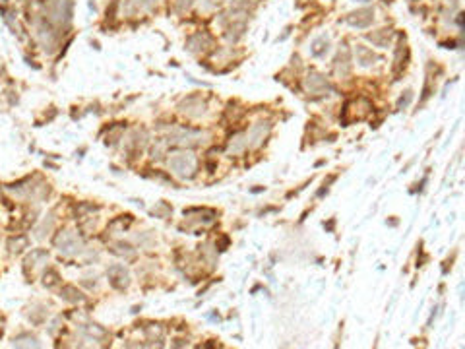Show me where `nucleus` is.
Here are the masks:
<instances>
[{
  "mask_svg": "<svg viewBox=\"0 0 465 349\" xmlns=\"http://www.w3.org/2000/svg\"><path fill=\"white\" fill-rule=\"evenodd\" d=\"M2 334H4V332H2V328H0V339H2Z\"/></svg>",
  "mask_w": 465,
  "mask_h": 349,
  "instance_id": "obj_15",
  "label": "nucleus"
},
{
  "mask_svg": "<svg viewBox=\"0 0 465 349\" xmlns=\"http://www.w3.org/2000/svg\"><path fill=\"white\" fill-rule=\"evenodd\" d=\"M12 345L14 347H39V341L31 334H20L12 339Z\"/></svg>",
  "mask_w": 465,
  "mask_h": 349,
  "instance_id": "obj_7",
  "label": "nucleus"
},
{
  "mask_svg": "<svg viewBox=\"0 0 465 349\" xmlns=\"http://www.w3.org/2000/svg\"><path fill=\"white\" fill-rule=\"evenodd\" d=\"M178 107H180L182 113H186L188 117H198V115H202L205 111V103L200 97H188V99H184Z\"/></svg>",
  "mask_w": 465,
  "mask_h": 349,
  "instance_id": "obj_5",
  "label": "nucleus"
},
{
  "mask_svg": "<svg viewBox=\"0 0 465 349\" xmlns=\"http://www.w3.org/2000/svg\"><path fill=\"white\" fill-rule=\"evenodd\" d=\"M70 10H72V2H70V0H51V2H49V14H51V20L56 22V24L68 22Z\"/></svg>",
  "mask_w": 465,
  "mask_h": 349,
  "instance_id": "obj_3",
  "label": "nucleus"
},
{
  "mask_svg": "<svg viewBox=\"0 0 465 349\" xmlns=\"http://www.w3.org/2000/svg\"><path fill=\"white\" fill-rule=\"evenodd\" d=\"M268 130H270V124H268V122H260L258 126H254V130L250 132V140H252V144L256 146L258 142H262V140H264V136L268 134Z\"/></svg>",
  "mask_w": 465,
  "mask_h": 349,
  "instance_id": "obj_9",
  "label": "nucleus"
},
{
  "mask_svg": "<svg viewBox=\"0 0 465 349\" xmlns=\"http://www.w3.org/2000/svg\"><path fill=\"white\" fill-rule=\"evenodd\" d=\"M83 332L89 337H93V339H103V337L107 336V332L99 324H87V326H83Z\"/></svg>",
  "mask_w": 465,
  "mask_h": 349,
  "instance_id": "obj_11",
  "label": "nucleus"
},
{
  "mask_svg": "<svg viewBox=\"0 0 465 349\" xmlns=\"http://www.w3.org/2000/svg\"><path fill=\"white\" fill-rule=\"evenodd\" d=\"M55 246L66 256L78 254L82 250V239L74 231H60L55 237Z\"/></svg>",
  "mask_w": 465,
  "mask_h": 349,
  "instance_id": "obj_2",
  "label": "nucleus"
},
{
  "mask_svg": "<svg viewBox=\"0 0 465 349\" xmlns=\"http://www.w3.org/2000/svg\"><path fill=\"white\" fill-rule=\"evenodd\" d=\"M47 258H49L47 250H39V248H37V250H33V252L26 258V268H29V266L35 268V266H39V260H47Z\"/></svg>",
  "mask_w": 465,
  "mask_h": 349,
  "instance_id": "obj_10",
  "label": "nucleus"
},
{
  "mask_svg": "<svg viewBox=\"0 0 465 349\" xmlns=\"http://www.w3.org/2000/svg\"><path fill=\"white\" fill-rule=\"evenodd\" d=\"M60 297H62L64 301H68V303H83V301H85V297L82 295V291H78L74 285H64V287L60 289Z\"/></svg>",
  "mask_w": 465,
  "mask_h": 349,
  "instance_id": "obj_6",
  "label": "nucleus"
},
{
  "mask_svg": "<svg viewBox=\"0 0 465 349\" xmlns=\"http://www.w3.org/2000/svg\"><path fill=\"white\" fill-rule=\"evenodd\" d=\"M43 283H45L47 287L56 285V283H58V274H56L55 270H47V272H45V276H43Z\"/></svg>",
  "mask_w": 465,
  "mask_h": 349,
  "instance_id": "obj_13",
  "label": "nucleus"
},
{
  "mask_svg": "<svg viewBox=\"0 0 465 349\" xmlns=\"http://www.w3.org/2000/svg\"><path fill=\"white\" fill-rule=\"evenodd\" d=\"M153 214L161 215V217H167V215L171 214V208H169L167 204H163V202H161V204H159L157 208H153Z\"/></svg>",
  "mask_w": 465,
  "mask_h": 349,
  "instance_id": "obj_14",
  "label": "nucleus"
},
{
  "mask_svg": "<svg viewBox=\"0 0 465 349\" xmlns=\"http://www.w3.org/2000/svg\"><path fill=\"white\" fill-rule=\"evenodd\" d=\"M28 237L26 235H18V237H10L8 239V248L12 254H20L24 248H28Z\"/></svg>",
  "mask_w": 465,
  "mask_h": 349,
  "instance_id": "obj_8",
  "label": "nucleus"
},
{
  "mask_svg": "<svg viewBox=\"0 0 465 349\" xmlns=\"http://www.w3.org/2000/svg\"><path fill=\"white\" fill-rule=\"evenodd\" d=\"M107 276H109V282L114 289H126V287L130 285V274H128V270L124 268V266H121V264L110 266L109 272H107Z\"/></svg>",
  "mask_w": 465,
  "mask_h": 349,
  "instance_id": "obj_4",
  "label": "nucleus"
},
{
  "mask_svg": "<svg viewBox=\"0 0 465 349\" xmlns=\"http://www.w3.org/2000/svg\"><path fill=\"white\" fill-rule=\"evenodd\" d=\"M110 250H112L114 254H119V256H132V254H134V248H132L128 242H114Z\"/></svg>",
  "mask_w": 465,
  "mask_h": 349,
  "instance_id": "obj_12",
  "label": "nucleus"
},
{
  "mask_svg": "<svg viewBox=\"0 0 465 349\" xmlns=\"http://www.w3.org/2000/svg\"><path fill=\"white\" fill-rule=\"evenodd\" d=\"M169 169L180 179H192L198 169V159L192 151H177L169 157Z\"/></svg>",
  "mask_w": 465,
  "mask_h": 349,
  "instance_id": "obj_1",
  "label": "nucleus"
}]
</instances>
